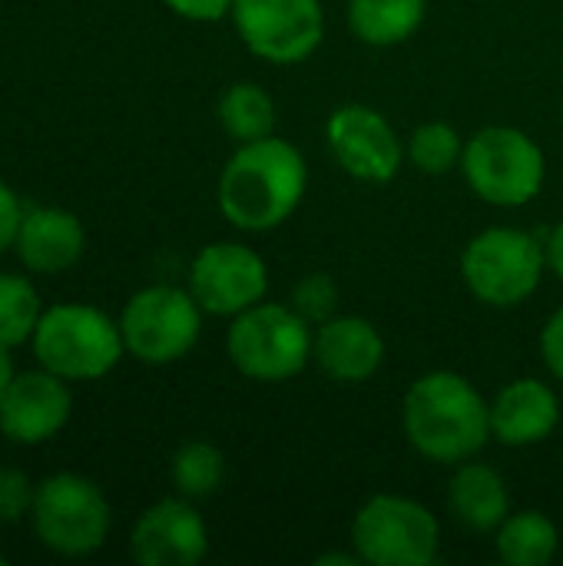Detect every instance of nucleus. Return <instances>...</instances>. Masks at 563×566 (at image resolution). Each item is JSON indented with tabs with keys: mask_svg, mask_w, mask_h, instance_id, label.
Here are the masks:
<instances>
[{
	"mask_svg": "<svg viewBox=\"0 0 563 566\" xmlns=\"http://www.w3.org/2000/svg\"><path fill=\"white\" fill-rule=\"evenodd\" d=\"M229 20L242 46L272 66L305 63L325 40L322 0H236Z\"/></svg>",
	"mask_w": 563,
	"mask_h": 566,
	"instance_id": "9d476101",
	"label": "nucleus"
},
{
	"mask_svg": "<svg viewBox=\"0 0 563 566\" xmlns=\"http://www.w3.org/2000/svg\"><path fill=\"white\" fill-rule=\"evenodd\" d=\"M561 551V531L544 511H514L494 531V554L508 566H548Z\"/></svg>",
	"mask_w": 563,
	"mask_h": 566,
	"instance_id": "aec40b11",
	"label": "nucleus"
},
{
	"mask_svg": "<svg viewBox=\"0 0 563 566\" xmlns=\"http://www.w3.org/2000/svg\"><path fill=\"white\" fill-rule=\"evenodd\" d=\"M461 172L481 202L494 209H521L541 196L548 156L531 133L494 123L465 139Z\"/></svg>",
	"mask_w": 563,
	"mask_h": 566,
	"instance_id": "20e7f679",
	"label": "nucleus"
},
{
	"mask_svg": "<svg viewBox=\"0 0 563 566\" xmlns=\"http://www.w3.org/2000/svg\"><path fill=\"white\" fill-rule=\"evenodd\" d=\"M448 507L458 524L475 534H494L511 514V491L498 468L484 461H461L448 481Z\"/></svg>",
	"mask_w": 563,
	"mask_h": 566,
	"instance_id": "a211bd4d",
	"label": "nucleus"
},
{
	"mask_svg": "<svg viewBox=\"0 0 563 566\" xmlns=\"http://www.w3.org/2000/svg\"><path fill=\"white\" fill-rule=\"evenodd\" d=\"M541 355L548 371L563 385V305L551 312V318L541 328Z\"/></svg>",
	"mask_w": 563,
	"mask_h": 566,
	"instance_id": "cd10ccee",
	"label": "nucleus"
},
{
	"mask_svg": "<svg viewBox=\"0 0 563 566\" xmlns=\"http://www.w3.org/2000/svg\"><path fill=\"white\" fill-rule=\"evenodd\" d=\"M169 481L179 497L206 501L226 481V458L209 441H186L169 461Z\"/></svg>",
	"mask_w": 563,
	"mask_h": 566,
	"instance_id": "4be33fe9",
	"label": "nucleus"
},
{
	"mask_svg": "<svg viewBox=\"0 0 563 566\" xmlns=\"http://www.w3.org/2000/svg\"><path fill=\"white\" fill-rule=\"evenodd\" d=\"M0 566H7V557H3V554H0Z\"/></svg>",
	"mask_w": 563,
	"mask_h": 566,
	"instance_id": "2f4dec72",
	"label": "nucleus"
},
{
	"mask_svg": "<svg viewBox=\"0 0 563 566\" xmlns=\"http://www.w3.org/2000/svg\"><path fill=\"white\" fill-rule=\"evenodd\" d=\"M202 315L206 312L199 308L189 289L179 285L139 289L119 315L126 355L156 368L183 361L202 335Z\"/></svg>",
	"mask_w": 563,
	"mask_h": 566,
	"instance_id": "1a4fd4ad",
	"label": "nucleus"
},
{
	"mask_svg": "<svg viewBox=\"0 0 563 566\" xmlns=\"http://www.w3.org/2000/svg\"><path fill=\"white\" fill-rule=\"evenodd\" d=\"M216 116L226 136L236 143H252L275 133V99L262 83L252 80H239L226 86L216 103Z\"/></svg>",
	"mask_w": 563,
	"mask_h": 566,
	"instance_id": "412c9836",
	"label": "nucleus"
},
{
	"mask_svg": "<svg viewBox=\"0 0 563 566\" xmlns=\"http://www.w3.org/2000/svg\"><path fill=\"white\" fill-rule=\"evenodd\" d=\"M23 202L17 199V192L0 179V255L7 249H13L17 242V232H20V222H23Z\"/></svg>",
	"mask_w": 563,
	"mask_h": 566,
	"instance_id": "c85d7f7f",
	"label": "nucleus"
},
{
	"mask_svg": "<svg viewBox=\"0 0 563 566\" xmlns=\"http://www.w3.org/2000/svg\"><path fill=\"white\" fill-rule=\"evenodd\" d=\"M289 305L309 322V325H322L332 315H338V282L329 272H309L305 279L295 282Z\"/></svg>",
	"mask_w": 563,
	"mask_h": 566,
	"instance_id": "393cba45",
	"label": "nucleus"
},
{
	"mask_svg": "<svg viewBox=\"0 0 563 566\" xmlns=\"http://www.w3.org/2000/svg\"><path fill=\"white\" fill-rule=\"evenodd\" d=\"M73 415L66 378L40 368L13 375L0 398V431L17 444H43L56 438Z\"/></svg>",
	"mask_w": 563,
	"mask_h": 566,
	"instance_id": "4468645a",
	"label": "nucleus"
},
{
	"mask_svg": "<svg viewBox=\"0 0 563 566\" xmlns=\"http://www.w3.org/2000/svg\"><path fill=\"white\" fill-rule=\"evenodd\" d=\"M305 189L309 163L302 149L272 133L236 146L219 172L216 202L232 229L272 232L295 216Z\"/></svg>",
	"mask_w": 563,
	"mask_h": 566,
	"instance_id": "f257e3e1",
	"label": "nucleus"
},
{
	"mask_svg": "<svg viewBox=\"0 0 563 566\" xmlns=\"http://www.w3.org/2000/svg\"><path fill=\"white\" fill-rule=\"evenodd\" d=\"M186 289L206 315L236 318L239 312L265 302L269 265L242 242H209L192 255Z\"/></svg>",
	"mask_w": 563,
	"mask_h": 566,
	"instance_id": "9b49d317",
	"label": "nucleus"
},
{
	"mask_svg": "<svg viewBox=\"0 0 563 566\" xmlns=\"http://www.w3.org/2000/svg\"><path fill=\"white\" fill-rule=\"evenodd\" d=\"M312 361L338 385H362L385 365V338L365 315H332L315 325Z\"/></svg>",
	"mask_w": 563,
	"mask_h": 566,
	"instance_id": "2eb2a0df",
	"label": "nucleus"
},
{
	"mask_svg": "<svg viewBox=\"0 0 563 566\" xmlns=\"http://www.w3.org/2000/svg\"><path fill=\"white\" fill-rule=\"evenodd\" d=\"M312 338L315 325H309L289 302H259L229 318L226 355L242 378L282 385L309 368Z\"/></svg>",
	"mask_w": 563,
	"mask_h": 566,
	"instance_id": "7ed1b4c3",
	"label": "nucleus"
},
{
	"mask_svg": "<svg viewBox=\"0 0 563 566\" xmlns=\"http://www.w3.org/2000/svg\"><path fill=\"white\" fill-rule=\"evenodd\" d=\"M43 315V302L30 279L0 272V345L17 348L33 338Z\"/></svg>",
	"mask_w": 563,
	"mask_h": 566,
	"instance_id": "5701e85b",
	"label": "nucleus"
},
{
	"mask_svg": "<svg viewBox=\"0 0 563 566\" xmlns=\"http://www.w3.org/2000/svg\"><path fill=\"white\" fill-rule=\"evenodd\" d=\"M30 342L40 368L66 381H100L119 365L126 352L119 322L83 302L43 308Z\"/></svg>",
	"mask_w": 563,
	"mask_h": 566,
	"instance_id": "39448f33",
	"label": "nucleus"
},
{
	"mask_svg": "<svg viewBox=\"0 0 563 566\" xmlns=\"http://www.w3.org/2000/svg\"><path fill=\"white\" fill-rule=\"evenodd\" d=\"M30 521L46 551L60 557H90L106 544L113 511L96 481L63 471L37 484Z\"/></svg>",
	"mask_w": 563,
	"mask_h": 566,
	"instance_id": "6e6552de",
	"label": "nucleus"
},
{
	"mask_svg": "<svg viewBox=\"0 0 563 566\" xmlns=\"http://www.w3.org/2000/svg\"><path fill=\"white\" fill-rule=\"evenodd\" d=\"M325 143L335 163L358 182H392L402 169L405 143L392 119L365 103H345L325 119Z\"/></svg>",
	"mask_w": 563,
	"mask_h": 566,
	"instance_id": "f8f14e48",
	"label": "nucleus"
},
{
	"mask_svg": "<svg viewBox=\"0 0 563 566\" xmlns=\"http://www.w3.org/2000/svg\"><path fill=\"white\" fill-rule=\"evenodd\" d=\"M561 424V398L541 378H514L491 398V441L534 448Z\"/></svg>",
	"mask_w": 563,
	"mask_h": 566,
	"instance_id": "dca6fc26",
	"label": "nucleus"
},
{
	"mask_svg": "<svg viewBox=\"0 0 563 566\" xmlns=\"http://www.w3.org/2000/svg\"><path fill=\"white\" fill-rule=\"evenodd\" d=\"M345 17L355 40L385 50L411 40L421 30L428 0H348Z\"/></svg>",
	"mask_w": 563,
	"mask_h": 566,
	"instance_id": "6ab92c4d",
	"label": "nucleus"
},
{
	"mask_svg": "<svg viewBox=\"0 0 563 566\" xmlns=\"http://www.w3.org/2000/svg\"><path fill=\"white\" fill-rule=\"evenodd\" d=\"M348 537L358 560L372 566H428L441 551L438 517L405 494H372L355 511Z\"/></svg>",
	"mask_w": 563,
	"mask_h": 566,
	"instance_id": "0eeeda50",
	"label": "nucleus"
},
{
	"mask_svg": "<svg viewBox=\"0 0 563 566\" xmlns=\"http://www.w3.org/2000/svg\"><path fill=\"white\" fill-rule=\"evenodd\" d=\"M13 249L27 272L60 275L80 262L86 249V232L73 212L56 206H33L23 212Z\"/></svg>",
	"mask_w": 563,
	"mask_h": 566,
	"instance_id": "f3484780",
	"label": "nucleus"
},
{
	"mask_svg": "<svg viewBox=\"0 0 563 566\" xmlns=\"http://www.w3.org/2000/svg\"><path fill=\"white\" fill-rule=\"evenodd\" d=\"M10 378H13L10 348H3V345H0V398H3V391H7V385H10Z\"/></svg>",
	"mask_w": 563,
	"mask_h": 566,
	"instance_id": "7c9ffc66",
	"label": "nucleus"
},
{
	"mask_svg": "<svg viewBox=\"0 0 563 566\" xmlns=\"http://www.w3.org/2000/svg\"><path fill=\"white\" fill-rule=\"evenodd\" d=\"M402 431L425 461L455 468L491 444V401L458 371H428L405 391Z\"/></svg>",
	"mask_w": 563,
	"mask_h": 566,
	"instance_id": "f03ea898",
	"label": "nucleus"
},
{
	"mask_svg": "<svg viewBox=\"0 0 563 566\" xmlns=\"http://www.w3.org/2000/svg\"><path fill=\"white\" fill-rule=\"evenodd\" d=\"M129 554L139 566H196L209 554V527L189 497H163L136 517Z\"/></svg>",
	"mask_w": 563,
	"mask_h": 566,
	"instance_id": "ddd939ff",
	"label": "nucleus"
},
{
	"mask_svg": "<svg viewBox=\"0 0 563 566\" xmlns=\"http://www.w3.org/2000/svg\"><path fill=\"white\" fill-rule=\"evenodd\" d=\"M461 153H465V139L461 133L445 123V119H431L411 129V136L405 139V156L408 163L425 172V176H448L455 166H461Z\"/></svg>",
	"mask_w": 563,
	"mask_h": 566,
	"instance_id": "b1692460",
	"label": "nucleus"
},
{
	"mask_svg": "<svg viewBox=\"0 0 563 566\" xmlns=\"http://www.w3.org/2000/svg\"><path fill=\"white\" fill-rule=\"evenodd\" d=\"M33 491L37 484H30L23 471L0 468V524H17L20 517H30Z\"/></svg>",
	"mask_w": 563,
	"mask_h": 566,
	"instance_id": "a878e982",
	"label": "nucleus"
},
{
	"mask_svg": "<svg viewBox=\"0 0 563 566\" xmlns=\"http://www.w3.org/2000/svg\"><path fill=\"white\" fill-rule=\"evenodd\" d=\"M541 242H544V265H548V272L557 275L563 282V219L557 226L548 229V235Z\"/></svg>",
	"mask_w": 563,
	"mask_h": 566,
	"instance_id": "c756f323",
	"label": "nucleus"
},
{
	"mask_svg": "<svg viewBox=\"0 0 563 566\" xmlns=\"http://www.w3.org/2000/svg\"><path fill=\"white\" fill-rule=\"evenodd\" d=\"M163 3L189 23H216L232 13L236 0H163Z\"/></svg>",
	"mask_w": 563,
	"mask_h": 566,
	"instance_id": "bb28decb",
	"label": "nucleus"
},
{
	"mask_svg": "<svg viewBox=\"0 0 563 566\" xmlns=\"http://www.w3.org/2000/svg\"><path fill=\"white\" fill-rule=\"evenodd\" d=\"M544 242L514 226H491L461 249L465 289L488 308H518L544 282Z\"/></svg>",
	"mask_w": 563,
	"mask_h": 566,
	"instance_id": "423d86ee",
	"label": "nucleus"
}]
</instances>
